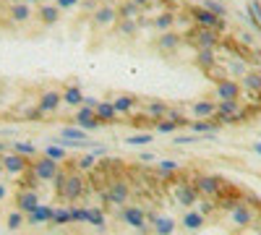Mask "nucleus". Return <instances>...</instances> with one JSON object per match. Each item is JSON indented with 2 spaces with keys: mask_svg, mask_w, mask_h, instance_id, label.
<instances>
[{
  "mask_svg": "<svg viewBox=\"0 0 261 235\" xmlns=\"http://www.w3.org/2000/svg\"><path fill=\"white\" fill-rule=\"evenodd\" d=\"M186 13L191 16V21L196 27H204V29H214V32H225L227 29V24H225V18L222 16H217V13H212L209 8H204L201 3H196V6H188L186 8Z\"/></svg>",
  "mask_w": 261,
  "mask_h": 235,
  "instance_id": "obj_1",
  "label": "nucleus"
},
{
  "mask_svg": "<svg viewBox=\"0 0 261 235\" xmlns=\"http://www.w3.org/2000/svg\"><path fill=\"white\" fill-rule=\"evenodd\" d=\"M220 32H214V29H204V27H196L191 24V29L183 34L186 42H191V45L196 50H217L220 47Z\"/></svg>",
  "mask_w": 261,
  "mask_h": 235,
  "instance_id": "obj_2",
  "label": "nucleus"
},
{
  "mask_svg": "<svg viewBox=\"0 0 261 235\" xmlns=\"http://www.w3.org/2000/svg\"><path fill=\"white\" fill-rule=\"evenodd\" d=\"M246 108L241 105V99H222L217 102V113L214 118L220 120L222 125H232V123H243L246 120Z\"/></svg>",
  "mask_w": 261,
  "mask_h": 235,
  "instance_id": "obj_3",
  "label": "nucleus"
},
{
  "mask_svg": "<svg viewBox=\"0 0 261 235\" xmlns=\"http://www.w3.org/2000/svg\"><path fill=\"white\" fill-rule=\"evenodd\" d=\"M193 186L199 188V194L206 199H220L222 191L227 188V180L222 175H212V173H199L193 178Z\"/></svg>",
  "mask_w": 261,
  "mask_h": 235,
  "instance_id": "obj_4",
  "label": "nucleus"
},
{
  "mask_svg": "<svg viewBox=\"0 0 261 235\" xmlns=\"http://www.w3.org/2000/svg\"><path fill=\"white\" fill-rule=\"evenodd\" d=\"M84 191H86V186H84V175H81V170L76 167L73 173L71 170H65V183H63V191H60V199L63 201H68V204H76L81 196H84Z\"/></svg>",
  "mask_w": 261,
  "mask_h": 235,
  "instance_id": "obj_5",
  "label": "nucleus"
},
{
  "mask_svg": "<svg viewBox=\"0 0 261 235\" xmlns=\"http://www.w3.org/2000/svg\"><path fill=\"white\" fill-rule=\"evenodd\" d=\"M29 170L37 175V180H39V183H53V180H55V175L60 173L63 167H60V162L50 160L47 154H39L37 160H32V167H29Z\"/></svg>",
  "mask_w": 261,
  "mask_h": 235,
  "instance_id": "obj_6",
  "label": "nucleus"
},
{
  "mask_svg": "<svg viewBox=\"0 0 261 235\" xmlns=\"http://www.w3.org/2000/svg\"><path fill=\"white\" fill-rule=\"evenodd\" d=\"M0 167H3L6 173H11V175H24L27 170L32 167V157L18 154V152H13V149H8V152L0 154Z\"/></svg>",
  "mask_w": 261,
  "mask_h": 235,
  "instance_id": "obj_7",
  "label": "nucleus"
},
{
  "mask_svg": "<svg viewBox=\"0 0 261 235\" xmlns=\"http://www.w3.org/2000/svg\"><path fill=\"white\" fill-rule=\"evenodd\" d=\"M60 105H63V94L60 89H45L39 97H37V110L42 118H50L60 110Z\"/></svg>",
  "mask_w": 261,
  "mask_h": 235,
  "instance_id": "obj_8",
  "label": "nucleus"
},
{
  "mask_svg": "<svg viewBox=\"0 0 261 235\" xmlns=\"http://www.w3.org/2000/svg\"><path fill=\"white\" fill-rule=\"evenodd\" d=\"M175 201L183 206V209H191L196 201L201 199V194H199V188L193 186V180H183V178H178V183H175Z\"/></svg>",
  "mask_w": 261,
  "mask_h": 235,
  "instance_id": "obj_9",
  "label": "nucleus"
},
{
  "mask_svg": "<svg viewBox=\"0 0 261 235\" xmlns=\"http://www.w3.org/2000/svg\"><path fill=\"white\" fill-rule=\"evenodd\" d=\"M118 220L128 227H134V230H146V212L141 206H118Z\"/></svg>",
  "mask_w": 261,
  "mask_h": 235,
  "instance_id": "obj_10",
  "label": "nucleus"
},
{
  "mask_svg": "<svg viewBox=\"0 0 261 235\" xmlns=\"http://www.w3.org/2000/svg\"><path fill=\"white\" fill-rule=\"evenodd\" d=\"M92 21H94V27L99 29H110L118 24V6L113 3H99L94 11H92Z\"/></svg>",
  "mask_w": 261,
  "mask_h": 235,
  "instance_id": "obj_11",
  "label": "nucleus"
},
{
  "mask_svg": "<svg viewBox=\"0 0 261 235\" xmlns=\"http://www.w3.org/2000/svg\"><path fill=\"white\" fill-rule=\"evenodd\" d=\"M175 16H178V13H172V11H160L154 18H144V16H141L139 24L162 34V32H172V29H175Z\"/></svg>",
  "mask_w": 261,
  "mask_h": 235,
  "instance_id": "obj_12",
  "label": "nucleus"
},
{
  "mask_svg": "<svg viewBox=\"0 0 261 235\" xmlns=\"http://www.w3.org/2000/svg\"><path fill=\"white\" fill-rule=\"evenodd\" d=\"M230 222H232L235 227H251V225L256 222V212H253V206H251L248 201L235 204V206L230 209Z\"/></svg>",
  "mask_w": 261,
  "mask_h": 235,
  "instance_id": "obj_13",
  "label": "nucleus"
},
{
  "mask_svg": "<svg viewBox=\"0 0 261 235\" xmlns=\"http://www.w3.org/2000/svg\"><path fill=\"white\" fill-rule=\"evenodd\" d=\"M241 94H243V84H238L232 79H220L214 84L217 102H222V99H241Z\"/></svg>",
  "mask_w": 261,
  "mask_h": 235,
  "instance_id": "obj_14",
  "label": "nucleus"
},
{
  "mask_svg": "<svg viewBox=\"0 0 261 235\" xmlns=\"http://www.w3.org/2000/svg\"><path fill=\"white\" fill-rule=\"evenodd\" d=\"M73 123L81 125L84 131H97V128L102 125V120L97 118L94 108H89V105H81V108H76V113H73Z\"/></svg>",
  "mask_w": 261,
  "mask_h": 235,
  "instance_id": "obj_15",
  "label": "nucleus"
},
{
  "mask_svg": "<svg viewBox=\"0 0 261 235\" xmlns=\"http://www.w3.org/2000/svg\"><path fill=\"white\" fill-rule=\"evenodd\" d=\"M8 18L13 21V24H29V21L34 18V6L27 3V0H13V3L8 6Z\"/></svg>",
  "mask_w": 261,
  "mask_h": 235,
  "instance_id": "obj_16",
  "label": "nucleus"
},
{
  "mask_svg": "<svg viewBox=\"0 0 261 235\" xmlns=\"http://www.w3.org/2000/svg\"><path fill=\"white\" fill-rule=\"evenodd\" d=\"M130 199V186L125 180H113L110 188H107V201L110 206H125Z\"/></svg>",
  "mask_w": 261,
  "mask_h": 235,
  "instance_id": "obj_17",
  "label": "nucleus"
},
{
  "mask_svg": "<svg viewBox=\"0 0 261 235\" xmlns=\"http://www.w3.org/2000/svg\"><path fill=\"white\" fill-rule=\"evenodd\" d=\"M60 13L63 11L55 6V0H53V3H47V0H45V3H39L37 11H34V16H37V21H39L42 27H55L58 21H60Z\"/></svg>",
  "mask_w": 261,
  "mask_h": 235,
  "instance_id": "obj_18",
  "label": "nucleus"
},
{
  "mask_svg": "<svg viewBox=\"0 0 261 235\" xmlns=\"http://www.w3.org/2000/svg\"><path fill=\"white\" fill-rule=\"evenodd\" d=\"M183 37L172 29V32H162L160 37H157V42H154V47L160 50V53H178L180 47H183Z\"/></svg>",
  "mask_w": 261,
  "mask_h": 235,
  "instance_id": "obj_19",
  "label": "nucleus"
},
{
  "mask_svg": "<svg viewBox=\"0 0 261 235\" xmlns=\"http://www.w3.org/2000/svg\"><path fill=\"white\" fill-rule=\"evenodd\" d=\"M42 204V199H39V191L37 188H18V194H16V209H21V212H29L34 209V206H39Z\"/></svg>",
  "mask_w": 261,
  "mask_h": 235,
  "instance_id": "obj_20",
  "label": "nucleus"
},
{
  "mask_svg": "<svg viewBox=\"0 0 261 235\" xmlns=\"http://www.w3.org/2000/svg\"><path fill=\"white\" fill-rule=\"evenodd\" d=\"M53 209H55V206H50V204H39V206H34V209L29 212V215H27V225H29V227H42V225H50Z\"/></svg>",
  "mask_w": 261,
  "mask_h": 235,
  "instance_id": "obj_21",
  "label": "nucleus"
},
{
  "mask_svg": "<svg viewBox=\"0 0 261 235\" xmlns=\"http://www.w3.org/2000/svg\"><path fill=\"white\" fill-rule=\"evenodd\" d=\"M180 225H183V230H188V232H196V230H201L204 225H206V215L204 212H199V209H186L183 212V220H180Z\"/></svg>",
  "mask_w": 261,
  "mask_h": 235,
  "instance_id": "obj_22",
  "label": "nucleus"
},
{
  "mask_svg": "<svg viewBox=\"0 0 261 235\" xmlns=\"http://www.w3.org/2000/svg\"><path fill=\"white\" fill-rule=\"evenodd\" d=\"M60 94H63V105H68V108H81L84 105V89H81V84H68V87H63L60 89Z\"/></svg>",
  "mask_w": 261,
  "mask_h": 235,
  "instance_id": "obj_23",
  "label": "nucleus"
},
{
  "mask_svg": "<svg viewBox=\"0 0 261 235\" xmlns=\"http://www.w3.org/2000/svg\"><path fill=\"white\" fill-rule=\"evenodd\" d=\"M94 113H97V118L102 120V125H113V123H118V110H115V105H113V99H99V105L94 108Z\"/></svg>",
  "mask_w": 261,
  "mask_h": 235,
  "instance_id": "obj_24",
  "label": "nucleus"
},
{
  "mask_svg": "<svg viewBox=\"0 0 261 235\" xmlns=\"http://www.w3.org/2000/svg\"><path fill=\"white\" fill-rule=\"evenodd\" d=\"M175 230H178V222L170 215H157V220L151 222V232L154 235H175Z\"/></svg>",
  "mask_w": 261,
  "mask_h": 235,
  "instance_id": "obj_25",
  "label": "nucleus"
},
{
  "mask_svg": "<svg viewBox=\"0 0 261 235\" xmlns=\"http://www.w3.org/2000/svg\"><path fill=\"white\" fill-rule=\"evenodd\" d=\"M63 139H68V141H76V144H92L89 141V131H84V128L81 125H63L60 128V131H58Z\"/></svg>",
  "mask_w": 261,
  "mask_h": 235,
  "instance_id": "obj_26",
  "label": "nucleus"
},
{
  "mask_svg": "<svg viewBox=\"0 0 261 235\" xmlns=\"http://www.w3.org/2000/svg\"><path fill=\"white\" fill-rule=\"evenodd\" d=\"M217 113V102L214 99H196L191 105V115L193 118H214Z\"/></svg>",
  "mask_w": 261,
  "mask_h": 235,
  "instance_id": "obj_27",
  "label": "nucleus"
},
{
  "mask_svg": "<svg viewBox=\"0 0 261 235\" xmlns=\"http://www.w3.org/2000/svg\"><path fill=\"white\" fill-rule=\"evenodd\" d=\"M167 110H170V105L167 102H162V99H149L146 105H144V113H146V118H151V120H162L165 115H167Z\"/></svg>",
  "mask_w": 261,
  "mask_h": 235,
  "instance_id": "obj_28",
  "label": "nucleus"
},
{
  "mask_svg": "<svg viewBox=\"0 0 261 235\" xmlns=\"http://www.w3.org/2000/svg\"><path fill=\"white\" fill-rule=\"evenodd\" d=\"M27 227V212H21V209H13L6 215V230L8 232H21Z\"/></svg>",
  "mask_w": 261,
  "mask_h": 235,
  "instance_id": "obj_29",
  "label": "nucleus"
},
{
  "mask_svg": "<svg viewBox=\"0 0 261 235\" xmlns=\"http://www.w3.org/2000/svg\"><path fill=\"white\" fill-rule=\"evenodd\" d=\"M113 105H115L118 115H130V113L139 108V99H136V97H130V94H120V97L113 99Z\"/></svg>",
  "mask_w": 261,
  "mask_h": 235,
  "instance_id": "obj_30",
  "label": "nucleus"
},
{
  "mask_svg": "<svg viewBox=\"0 0 261 235\" xmlns=\"http://www.w3.org/2000/svg\"><path fill=\"white\" fill-rule=\"evenodd\" d=\"M141 29V24H139V18H118V24H115V32L120 34V37H136V32Z\"/></svg>",
  "mask_w": 261,
  "mask_h": 235,
  "instance_id": "obj_31",
  "label": "nucleus"
},
{
  "mask_svg": "<svg viewBox=\"0 0 261 235\" xmlns=\"http://www.w3.org/2000/svg\"><path fill=\"white\" fill-rule=\"evenodd\" d=\"M243 89L261 97V71H246L243 73Z\"/></svg>",
  "mask_w": 261,
  "mask_h": 235,
  "instance_id": "obj_32",
  "label": "nucleus"
},
{
  "mask_svg": "<svg viewBox=\"0 0 261 235\" xmlns=\"http://www.w3.org/2000/svg\"><path fill=\"white\" fill-rule=\"evenodd\" d=\"M50 225H53V227H68V225H73V220H71V206H58V209H53Z\"/></svg>",
  "mask_w": 261,
  "mask_h": 235,
  "instance_id": "obj_33",
  "label": "nucleus"
},
{
  "mask_svg": "<svg viewBox=\"0 0 261 235\" xmlns=\"http://www.w3.org/2000/svg\"><path fill=\"white\" fill-rule=\"evenodd\" d=\"M144 8L136 6L134 0H123V3L118 6V18H141Z\"/></svg>",
  "mask_w": 261,
  "mask_h": 235,
  "instance_id": "obj_34",
  "label": "nucleus"
},
{
  "mask_svg": "<svg viewBox=\"0 0 261 235\" xmlns=\"http://www.w3.org/2000/svg\"><path fill=\"white\" fill-rule=\"evenodd\" d=\"M196 66L204 71H212L217 66V53L214 50H196Z\"/></svg>",
  "mask_w": 261,
  "mask_h": 235,
  "instance_id": "obj_35",
  "label": "nucleus"
},
{
  "mask_svg": "<svg viewBox=\"0 0 261 235\" xmlns=\"http://www.w3.org/2000/svg\"><path fill=\"white\" fill-rule=\"evenodd\" d=\"M105 222H107V215H105L102 206H99V209H97V206H89V209H86V225L105 230Z\"/></svg>",
  "mask_w": 261,
  "mask_h": 235,
  "instance_id": "obj_36",
  "label": "nucleus"
},
{
  "mask_svg": "<svg viewBox=\"0 0 261 235\" xmlns=\"http://www.w3.org/2000/svg\"><path fill=\"white\" fill-rule=\"evenodd\" d=\"M45 154H47L50 160H55V162H60V165H63L65 160H68V152H65V146H60L58 141H53V144H50V146L45 149Z\"/></svg>",
  "mask_w": 261,
  "mask_h": 235,
  "instance_id": "obj_37",
  "label": "nucleus"
},
{
  "mask_svg": "<svg viewBox=\"0 0 261 235\" xmlns=\"http://www.w3.org/2000/svg\"><path fill=\"white\" fill-rule=\"evenodd\" d=\"M157 170H160V175H162V178H170V175L180 173V165H178V162H172V160H157Z\"/></svg>",
  "mask_w": 261,
  "mask_h": 235,
  "instance_id": "obj_38",
  "label": "nucleus"
},
{
  "mask_svg": "<svg viewBox=\"0 0 261 235\" xmlns=\"http://www.w3.org/2000/svg\"><path fill=\"white\" fill-rule=\"evenodd\" d=\"M11 149L18 154H27V157H34L37 154V146L32 141H11Z\"/></svg>",
  "mask_w": 261,
  "mask_h": 235,
  "instance_id": "obj_39",
  "label": "nucleus"
},
{
  "mask_svg": "<svg viewBox=\"0 0 261 235\" xmlns=\"http://www.w3.org/2000/svg\"><path fill=\"white\" fill-rule=\"evenodd\" d=\"M178 128H180V125H178L175 120H170V118H162V120L154 123V131H157V134H172V131H178Z\"/></svg>",
  "mask_w": 261,
  "mask_h": 235,
  "instance_id": "obj_40",
  "label": "nucleus"
},
{
  "mask_svg": "<svg viewBox=\"0 0 261 235\" xmlns=\"http://www.w3.org/2000/svg\"><path fill=\"white\" fill-rule=\"evenodd\" d=\"M151 141H154V134H136V136H128L125 139V144H130V146H146Z\"/></svg>",
  "mask_w": 261,
  "mask_h": 235,
  "instance_id": "obj_41",
  "label": "nucleus"
},
{
  "mask_svg": "<svg viewBox=\"0 0 261 235\" xmlns=\"http://www.w3.org/2000/svg\"><path fill=\"white\" fill-rule=\"evenodd\" d=\"M201 6L204 8H209L212 13H217V16H227V8H225V3H220V0H201Z\"/></svg>",
  "mask_w": 261,
  "mask_h": 235,
  "instance_id": "obj_42",
  "label": "nucleus"
},
{
  "mask_svg": "<svg viewBox=\"0 0 261 235\" xmlns=\"http://www.w3.org/2000/svg\"><path fill=\"white\" fill-rule=\"evenodd\" d=\"M86 209H89V206H71L73 225H86Z\"/></svg>",
  "mask_w": 261,
  "mask_h": 235,
  "instance_id": "obj_43",
  "label": "nucleus"
},
{
  "mask_svg": "<svg viewBox=\"0 0 261 235\" xmlns=\"http://www.w3.org/2000/svg\"><path fill=\"white\" fill-rule=\"evenodd\" d=\"M165 118H170V120H175V123H178L180 128H183V125H188V120H186V115H183V110H180V108H170Z\"/></svg>",
  "mask_w": 261,
  "mask_h": 235,
  "instance_id": "obj_44",
  "label": "nucleus"
},
{
  "mask_svg": "<svg viewBox=\"0 0 261 235\" xmlns=\"http://www.w3.org/2000/svg\"><path fill=\"white\" fill-rule=\"evenodd\" d=\"M55 6H58L60 11H73V8L81 6V0H55Z\"/></svg>",
  "mask_w": 261,
  "mask_h": 235,
  "instance_id": "obj_45",
  "label": "nucleus"
},
{
  "mask_svg": "<svg viewBox=\"0 0 261 235\" xmlns=\"http://www.w3.org/2000/svg\"><path fill=\"white\" fill-rule=\"evenodd\" d=\"M63 183H65V170H60V173L55 175V180H53V188H55V196L63 191Z\"/></svg>",
  "mask_w": 261,
  "mask_h": 235,
  "instance_id": "obj_46",
  "label": "nucleus"
},
{
  "mask_svg": "<svg viewBox=\"0 0 261 235\" xmlns=\"http://www.w3.org/2000/svg\"><path fill=\"white\" fill-rule=\"evenodd\" d=\"M84 105H89V108H97L99 99H97V97H84Z\"/></svg>",
  "mask_w": 261,
  "mask_h": 235,
  "instance_id": "obj_47",
  "label": "nucleus"
},
{
  "mask_svg": "<svg viewBox=\"0 0 261 235\" xmlns=\"http://www.w3.org/2000/svg\"><path fill=\"white\" fill-rule=\"evenodd\" d=\"M196 136H175V144H191Z\"/></svg>",
  "mask_w": 261,
  "mask_h": 235,
  "instance_id": "obj_48",
  "label": "nucleus"
},
{
  "mask_svg": "<svg viewBox=\"0 0 261 235\" xmlns=\"http://www.w3.org/2000/svg\"><path fill=\"white\" fill-rule=\"evenodd\" d=\"M134 3H136V6H141V8L146 11V8H149L151 3H154V0H134Z\"/></svg>",
  "mask_w": 261,
  "mask_h": 235,
  "instance_id": "obj_49",
  "label": "nucleus"
},
{
  "mask_svg": "<svg viewBox=\"0 0 261 235\" xmlns=\"http://www.w3.org/2000/svg\"><path fill=\"white\" fill-rule=\"evenodd\" d=\"M6 196H8V188H6V186H3V183H0V201H3V199H6Z\"/></svg>",
  "mask_w": 261,
  "mask_h": 235,
  "instance_id": "obj_50",
  "label": "nucleus"
},
{
  "mask_svg": "<svg viewBox=\"0 0 261 235\" xmlns=\"http://www.w3.org/2000/svg\"><path fill=\"white\" fill-rule=\"evenodd\" d=\"M27 3H32V6H39V3H45V0H27Z\"/></svg>",
  "mask_w": 261,
  "mask_h": 235,
  "instance_id": "obj_51",
  "label": "nucleus"
},
{
  "mask_svg": "<svg viewBox=\"0 0 261 235\" xmlns=\"http://www.w3.org/2000/svg\"><path fill=\"white\" fill-rule=\"evenodd\" d=\"M253 152H258V154H261V144H253Z\"/></svg>",
  "mask_w": 261,
  "mask_h": 235,
  "instance_id": "obj_52",
  "label": "nucleus"
},
{
  "mask_svg": "<svg viewBox=\"0 0 261 235\" xmlns=\"http://www.w3.org/2000/svg\"><path fill=\"white\" fill-rule=\"evenodd\" d=\"M170 3H178V6H180V3H183V0H170Z\"/></svg>",
  "mask_w": 261,
  "mask_h": 235,
  "instance_id": "obj_53",
  "label": "nucleus"
},
{
  "mask_svg": "<svg viewBox=\"0 0 261 235\" xmlns=\"http://www.w3.org/2000/svg\"><path fill=\"white\" fill-rule=\"evenodd\" d=\"M258 227H261V217H258Z\"/></svg>",
  "mask_w": 261,
  "mask_h": 235,
  "instance_id": "obj_54",
  "label": "nucleus"
},
{
  "mask_svg": "<svg viewBox=\"0 0 261 235\" xmlns=\"http://www.w3.org/2000/svg\"><path fill=\"white\" fill-rule=\"evenodd\" d=\"M258 99H261V97H258Z\"/></svg>",
  "mask_w": 261,
  "mask_h": 235,
  "instance_id": "obj_55",
  "label": "nucleus"
}]
</instances>
